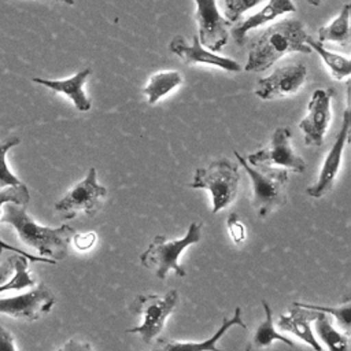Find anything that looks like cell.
I'll use <instances>...</instances> for the list:
<instances>
[{
    "mask_svg": "<svg viewBox=\"0 0 351 351\" xmlns=\"http://www.w3.org/2000/svg\"><path fill=\"white\" fill-rule=\"evenodd\" d=\"M178 292L177 289L167 291L160 295H137L132 302L129 311L143 317L138 326L128 329V333H138L141 340L149 344L163 329L166 318L177 308Z\"/></svg>",
    "mask_w": 351,
    "mask_h": 351,
    "instance_id": "6",
    "label": "cell"
},
{
    "mask_svg": "<svg viewBox=\"0 0 351 351\" xmlns=\"http://www.w3.org/2000/svg\"><path fill=\"white\" fill-rule=\"evenodd\" d=\"M196 21L199 25L197 38L203 47L211 52H218L228 43L230 25L218 11L217 0H195Z\"/></svg>",
    "mask_w": 351,
    "mask_h": 351,
    "instance_id": "11",
    "label": "cell"
},
{
    "mask_svg": "<svg viewBox=\"0 0 351 351\" xmlns=\"http://www.w3.org/2000/svg\"><path fill=\"white\" fill-rule=\"evenodd\" d=\"M234 156L250 176L252 182V206L256 208L259 217H266L276 208L287 203L284 185L288 181L287 169H276L270 166H252L237 151Z\"/></svg>",
    "mask_w": 351,
    "mask_h": 351,
    "instance_id": "3",
    "label": "cell"
},
{
    "mask_svg": "<svg viewBox=\"0 0 351 351\" xmlns=\"http://www.w3.org/2000/svg\"><path fill=\"white\" fill-rule=\"evenodd\" d=\"M348 96H350V81H347V107L344 110L343 114V123L341 128L336 136V140L332 145V148L329 149L322 169L319 171L318 180L315 184H313L311 186L307 188L306 193L310 197L318 199L322 197L325 193H328L333 184L335 180L337 177L339 173V167H340V160H341V155H343V149L348 141V134H350V123H351V112H350V103H348Z\"/></svg>",
    "mask_w": 351,
    "mask_h": 351,
    "instance_id": "9",
    "label": "cell"
},
{
    "mask_svg": "<svg viewBox=\"0 0 351 351\" xmlns=\"http://www.w3.org/2000/svg\"><path fill=\"white\" fill-rule=\"evenodd\" d=\"M27 258L22 254H15L14 255V270L15 274L8 280L0 284V293L4 291H11V289H22L26 287H33L34 280L30 277L27 271Z\"/></svg>",
    "mask_w": 351,
    "mask_h": 351,
    "instance_id": "25",
    "label": "cell"
},
{
    "mask_svg": "<svg viewBox=\"0 0 351 351\" xmlns=\"http://www.w3.org/2000/svg\"><path fill=\"white\" fill-rule=\"evenodd\" d=\"M3 206L0 221L14 226L23 244L34 248L44 258L53 261L66 258L69 243L75 233L74 228L66 223L59 228L41 226L29 217L23 204L8 202Z\"/></svg>",
    "mask_w": 351,
    "mask_h": 351,
    "instance_id": "2",
    "label": "cell"
},
{
    "mask_svg": "<svg viewBox=\"0 0 351 351\" xmlns=\"http://www.w3.org/2000/svg\"><path fill=\"white\" fill-rule=\"evenodd\" d=\"M263 0H225V19L230 23L237 22L243 14L258 4H261Z\"/></svg>",
    "mask_w": 351,
    "mask_h": 351,
    "instance_id": "28",
    "label": "cell"
},
{
    "mask_svg": "<svg viewBox=\"0 0 351 351\" xmlns=\"http://www.w3.org/2000/svg\"><path fill=\"white\" fill-rule=\"evenodd\" d=\"M74 239V245L80 250V251H85L88 248H90L95 241H96V233L95 232H84V233H74L73 234Z\"/></svg>",
    "mask_w": 351,
    "mask_h": 351,
    "instance_id": "30",
    "label": "cell"
},
{
    "mask_svg": "<svg viewBox=\"0 0 351 351\" xmlns=\"http://www.w3.org/2000/svg\"><path fill=\"white\" fill-rule=\"evenodd\" d=\"M3 350H15V344H14V339L10 335L8 330H5L3 326H0V351Z\"/></svg>",
    "mask_w": 351,
    "mask_h": 351,
    "instance_id": "32",
    "label": "cell"
},
{
    "mask_svg": "<svg viewBox=\"0 0 351 351\" xmlns=\"http://www.w3.org/2000/svg\"><path fill=\"white\" fill-rule=\"evenodd\" d=\"M299 306L307 307V308H313V310H318V311H325L326 314H332L337 324L346 330V333L348 335L350 328H351V303L347 299L344 306H339V307H326V306H317V304H310V303H300V302H295Z\"/></svg>",
    "mask_w": 351,
    "mask_h": 351,
    "instance_id": "27",
    "label": "cell"
},
{
    "mask_svg": "<svg viewBox=\"0 0 351 351\" xmlns=\"http://www.w3.org/2000/svg\"><path fill=\"white\" fill-rule=\"evenodd\" d=\"M106 195L107 188L97 182L96 169L90 167L85 178L75 184L60 200L55 203V210L64 219L74 218L80 211L86 215H95Z\"/></svg>",
    "mask_w": 351,
    "mask_h": 351,
    "instance_id": "7",
    "label": "cell"
},
{
    "mask_svg": "<svg viewBox=\"0 0 351 351\" xmlns=\"http://www.w3.org/2000/svg\"><path fill=\"white\" fill-rule=\"evenodd\" d=\"M62 350H90V346L88 343H81L77 340H70L67 344L62 347Z\"/></svg>",
    "mask_w": 351,
    "mask_h": 351,
    "instance_id": "33",
    "label": "cell"
},
{
    "mask_svg": "<svg viewBox=\"0 0 351 351\" xmlns=\"http://www.w3.org/2000/svg\"><path fill=\"white\" fill-rule=\"evenodd\" d=\"M306 44L314 49L324 60V63L328 66V69L330 70L333 78L336 80H343V78H347L351 73V62L348 58L346 56H341L339 53H335V52H330L329 49H326L324 47L322 43L314 40L313 37L307 36L306 37Z\"/></svg>",
    "mask_w": 351,
    "mask_h": 351,
    "instance_id": "23",
    "label": "cell"
},
{
    "mask_svg": "<svg viewBox=\"0 0 351 351\" xmlns=\"http://www.w3.org/2000/svg\"><path fill=\"white\" fill-rule=\"evenodd\" d=\"M318 311L313 308H307L303 306H299L293 303L289 307V311L287 315L281 314L278 319V326L282 330L293 333L296 337L311 346L317 351H322V347L319 346L318 340L315 339L313 329H311V322L317 317Z\"/></svg>",
    "mask_w": 351,
    "mask_h": 351,
    "instance_id": "15",
    "label": "cell"
},
{
    "mask_svg": "<svg viewBox=\"0 0 351 351\" xmlns=\"http://www.w3.org/2000/svg\"><path fill=\"white\" fill-rule=\"evenodd\" d=\"M307 69L304 64H288L276 69L270 75L261 78L255 86V96L262 100H270L278 96L296 93L304 84Z\"/></svg>",
    "mask_w": 351,
    "mask_h": 351,
    "instance_id": "13",
    "label": "cell"
},
{
    "mask_svg": "<svg viewBox=\"0 0 351 351\" xmlns=\"http://www.w3.org/2000/svg\"><path fill=\"white\" fill-rule=\"evenodd\" d=\"M239 182V165L228 159H219L211 162L207 167L196 169L193 181L188 186L208 189L213 196V214H217L234 200Z\"/></svg>",
    "mask_w": 351,
    "mask_h": 351,
    "instance_id": "5",
    "label": "cell"
},
{
    "mask_svg": "<svg viewBox=\"0 0 351 351\" xmlns=\"http://www.w3.org/2000/svg\"><path fill=\"white\" fill-rule=\"evenodd\" d=\"M89 74H90V69L88 67L66 80H45V78L34 77L32 78V81L36 84L44 85L45 88H49L53 92L66 95L73 101V104L78 111H88L90 110L92 104L84 90V84L88 80Z\"/></svg>",
    "mask_w": 351,
    "mask_h": 351,
    "instance_id": "17",
    "label": "cell"
},
{
    "mask_svg": "<svg viewBox=\"0 0 351 351\" xmlns=\"http://www.w3.org/2000/svg\"><path fill=\"white\" fill-rule=\"evenodd\" d=\"M307 33L298 19H284L265 29L248 51L245 71H263L287 53H310L306 44Z\"/></svg>",
    "mask_w": 351,
    "mask_h": 351,
    "instance_id": "1",
    "label": "cell"
},
{
    "mask_svg": "<svg viewBox=\"0 0 351 351\" xmlns=\"http://www.w3.org/2000/svg\"><path fill=\"white\" fill-rule=\"evenodd\" d=\"M58 1L66 3V4H69V5H73V4H74V0H58Z\"/></svg>",
    "mask_w": 351,
    "mask_h": 351,
    "instance_id": "35",
    "label": "cell"
},
{
    "mask_svg": "<svg viewBox=\"0 0 351 351\" xmlns=\"http://www.w3.org/2000/svg\"><path fill=\"white\" fill-rule=\"evenodd\" d=\"M350 11L351 5L347 3L343 5L339 15L328 25L318 29V41L326 43L333 41L340 45H348L351 33H350Z\"/></svg>",
    "mask_w": 351,
    "mask_h": 351,
    "instance_id": "19",
    "label": "cell"
},
{
    "mask_svg": "<svg viewBox=\"0 0 351 351\" xmlns=\"http://www.w3.org/2000/svg\"><path fill=\"white\" fill-rule=\"evenodd\" d=\"M293 11H296V7L293 5L292 0H269L263 8H261L255 14L250 15L248 18L237 23V26L232 29V36L237 45H243L248 32L262 26L266 22L274 21L276 18L287 12H293Z\"/></svg>",
    "mask_w": 351,
    "mask_h": 351,
    "instance_id": "16",
    "label": "cell"
},
{
    "mask_svg": "<svg viewBox=\"0 0 351 351\" xmlns=\"http://www.w3.org/2000/svg\"><path fill=\"white\" fill-rule=\"evenodd\" d=\"M233 325H239L241 326L243 329H247V325L243 322L241 319V308L240 307H236L234 308V315L232 318H228V317H223L222 318V325L221 328L213 335L211 339L208 340H204V341H200V343H177V341H173V343H166L163 344L165 350H176V348H180V350H214L217 351V347H215V341L218 339H221L223 336V333L230 329Z\"/></svg>",
    "mask_w": 351,
    "mask_h": 351,
    "instance_id": "21",
    "label": "cell"
},
{
    "mask_svg": "<svg viewBox=\"0 0 351 351\" xmlns=\"http://www.w3.org/2000/svg\"><path fill=\"white\" fill-rule=\"evenodd\" d=\"M332 95V89H317L313 92L307 106V115L299 122V128L304 133L306 145H322L330 121Z\"/></svg>",
    "mask_w": 351,
    "mask_h": 351,
    "instance_id": "12",
    "label": "cell"
},
{
    "mask_svg": "<svg viewBox=\"0 0 351 351\" xmlns=\"http://www.w3.org/2000/svg\"><path fill=\"white\" fill-rule=\"evenodd\" d=\"M19 144V138L15 136H10L4 140H0V189L11 185H19L21 181L16 178V176L12 174V171L8 169L5 162V155L8 149Z\"/></svg>",
    "mask_w": 351,
    "mask_h": 351,
    "instance_id": "26",
    "label": "cell"
},
{
    "mask_svg": "<svg viewBox=\"0 0 351 351\" xmlns=\"http://www.w3.org/2000/svg\"><path fill=\"white\" fill-rule=\"evenodd\" d=\"M182 84V75L176 70L167 71H158L152 74L148 80V84L143 89V92L148 97V103L152 106L160 97L176 89L178 85Z\"/></svg>",
    "mask_w": 351,
    "mask_h": 351,
    "instance_id": "20",
    "label": "cell"
},
{
    "mask_svg": "<svg viewBox=\"0 0 351 351\" xmlns=\"http://www.w3.org/2000/svg\"><path fill=\"white\" fill-rule=\"evenodd\" d=\"M14 271V255L0 262V284L7 281Z\"/></svg>",
    "mask_w": 351,
    "mask_h": 351,
    "instance_id": "31",
    "label": "cell"
},
{
    "mask_svg": "<svg viewBox=\"0 0 351 351\" xmlns=\"http://www.w3.org/2000/svg\"><path fill=\"white\" fill-rule=\"evenodd\" d=\"M29 199H30V195H29V191H27V186L21 182L19 185H11V186H5V188H1L0 189V214H1V206L4 203H16V204H23L26 206L29 203ZM3 250H7V251H11V252H15V254H22L25 255L29 261L32 262H44V263H55L56 261L53 259H49V258H44V256H34V255H30L16 247H12L10 244H7L5 241H3L0 239V255L3 252Z\"/></svg>",
    "mask_w": 351,
    "mask_h": 351,
    "instance_id": "18",
    "label": "cell"
},
{
    "mask_svg": "<svg viewBox=\"0 0 351 351\" xmlns=\"http://www.w3.org/2000/svg\"><path fill=\"white\" fill-rule=\"evenodd\" d=\"M55 302L56 298L52 291L41 282L26 293L0 299V313L15 318L34 321L43 314L49 313Z\"/></svg>",
    "mask_w": 351,
    "mask_h": 351,
    "instance_id": "10",
    "label": "cell"
},
{
    "mask_svg": "<svg viewBox=\"0 0 351 351\" xmlns=\"http://www.w3.org/2000/svg\"><path fill=\"white\" fill-rule=\"evenodd\" d=\"M228 229L230 233V237L233 239V241L236 244H240L244 239H245V226L244 223L240 221V217L237 213H232L228 217Z\"/></svg>",
    "mask_w": 351,
    "mask_h": 351,
    "instance_id": "29",
    "label": "cell"
},
{
    "mask_svg": "<svg viewBox=\"0 0 351 351\" xmlns=\"http://www.w3.org/2000/svg\"><path fill=\"white\" fill-rule=\"evenodd\" d=\"M202 237V222H191L186 234L178 240H167L166 236L158 234L152 239L151 244L141 254L140 262L144 267L154 270L155 276L160 280L166 278L169 270H174L180 277L185 276V269L178 263L181 252L196 244Z\"/></svg>",
    "mask_w": 351,
    "mask_h": 351,
    "instance_id": "4",
    "label": "cell"
},
{
    "mask_svg": "<svg viewBox=\"0 0 351 351\" xmlns=\"http://www.w3.org/2000/svg\"><path fill=\"white\" fill-rule=\"evenodd\" d=\"M291 136L292 133L289 128H277L271 137L270 147L248 155L247 162L252 166H280L295 173H303L307 169V165L304 159L292 149Z\"/></svg>",
    "mask_w": 351,
    "mask_h": 351,
    "instance_id": "8",
    "label": "cell"
},
{
    "mask_svg": "<svg viewBox=\"0 0 351 351\" xmlns=\"http://www.w3.org/2000/svg\"><path fill=\"white\" fill-rule=\"evenodd\" d=\"M307 1H308L311 5L317 7V5H319V4H321V1H322V0H307Z\"/></svg>",
    "mask_w": 351,
    "mask_h": 351,
    "instance_id": "34",
    "label": "cell"
},
{
    "mask_svg": "<svg viewBox=\"0 0 351 351\" xmlns=\"http://www.w3.org/2000/svg\"><path fill=\"white\" fill-rule=\"evenodd\" d=\"M262 306H263V310H265V319L256 328V330L254 333V337L251 340V346L252 347H267L273 341L278 340V341L285 343L289 347H293L295 344H293V341L289 337L278 333L274 329V325H273V311H271L269 303L266 300H262Z\"/></svg>",
    "mask_w": 351,
    "mask_h": 351,
    "instance_id": "24",
    "label": "cell"
},
{
    "mask_svg": "<svg viewBox=\"0 0 351 351\" xmlns=\"http://www.w3.org/2000/svg\"><path fill=\"white\" fill-rule=\"evenodd\" d=\"M318 311V310H317ZM314 328L318 337L333 351H346L348 348V335L333 328L329 315L325 311H318L314 318Z\"/></svg>",
    "mask_w": 351,
    "mask_h": 351,
    "instance_id": "22",
    "label": "cell"
},
{
    "mask_svg": "<svg viewBox=\"0 0 351 351\" xmlns=\"http://www.w3.org/2000/svg\"><path fill=\"white\" fill-rule=\"evenodd\" d=\"M169 49L186 64L203 63V64L223 69L226 71H240L241 70V64L239 62H236L230 58H226V56L215 55L214 52L206 49L200 44L197 34L193 36L192 44H188V41L182 36H176L170 41Z\"/></svg>",
    "mask_w": 351,
    "mask_h": 351,
    "instance_id": "14",
    "label": "cell"
}]
</instances>
